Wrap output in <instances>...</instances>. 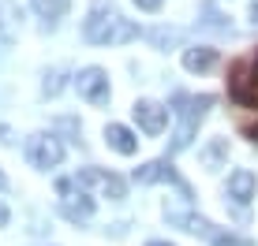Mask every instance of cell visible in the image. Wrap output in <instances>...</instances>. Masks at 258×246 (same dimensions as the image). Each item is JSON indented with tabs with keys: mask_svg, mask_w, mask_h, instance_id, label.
<instances>
[{
	"mask_svg": "<svg viewBox=\"0 0 258 246\" xmlns=\"http://www.w3.org/2000/svg\"><path fill=\"white\" fill-rule=\"evenodd\" d=\"M52 78V82H45V93H56L60 90V75H49Z\"/></svg>",
	"mask_w": 258,
	"mask_h": 246,
	"instance_id": "19",
	"label": "cell"
},
{
	"mask_svg": "<svg viewBox=\"0 0 258 246\" xmlns=\"http://www.w3.org/2000/svg\"><path fill=\"white\" fill-rule=\"evenodd\" d=\"M26 157H30L34 168L49 172V168H56V164L64 161V146H60L56 135H49V131H38V135H30V142H26Z\"/></svg>",
	"mask_w": 258,
	"mask_h": 246,
	"instance_id": "5",
	"label": "cell"
},
{
	"mask_svg": "<svg viewBox=\"0 0 258 246\" xmlns=\"http://www.w3.org/2000/svg\"><path fill=\"white\" fill-rule=\"evenodd\" d=\"M213 64H217V49H210V45L183 49V67H187V71H210Z\"/></svg>",
	"mask_w": 258,
	"mask_h": 246,
	"instance_id": "12",
	"label": "cell"
},
{
	"mask_svg": "<svg viewBox=\"0 0 258 246\" xmlns=\"http://www.w3.org/2000/svg\"><path fill=\"white\" fill-rule=\"evenodd\" d=\"M254 194H258V179H254L251 168H236L228 175V198H236L239 205H247Z\"/></svg>",
	"mask_w": 258,
	"mask_h": 246,
	"instance_id": "10",
	"label": "cell"
},
{
	"mask_svg": "<svg viewBox=\"0 0 258 246\" xmlns=\"http://www.w3.org/2000/svg\"><path fill=\"white\" fill-rule=\"evenodd\" d=\"M135 4L142 8V12H157V8H161V0H135Z\"/></svg>",
	"mask_w": 258,
	"mask_h": 246,
	"instance_id": "17",
	"label": "cell"
},
{
	"mask_svg": "<svg viewBox=\"0 0 258 246\" xmlns=\"http://www.w3.org/2000/svg\"><path fill=\"white\" fill-rule=\"evenodd\" d=\"M146 246H172V242H161V239H154V242H146Z\"/></svg>",
	"mask_w": 258,
	"mask_h": 246,
	"instance_id": "21",
	"label": "cell"
},
{
	"mask_svg": "<svg viewBox=\"0 0 258 246\" xmlns=\"http://www.w3.org/2000/svg\"><path fill=\"white\" fill-rule=\"evenodd\" d=\"M213 108V97L210 93H202V97H176V135H172V153H180V149H187L191 146V138H195V131H199V123L206 119V112Z\"/></svg>",
	"mask_w": 258,
	"mask_h": 246,
	"instance_id": "2",
	"label": "cell"
},
{
	"mask_svg": "<svg viewBox=\"0 0 258 246\" xmlns=\"http://www.w3.org/2000/svg\"><path fill=\"white\" fill-rule=\"evenodd\" d=\"M75 183H79L83 190H86V187H97L105 198H112V201H120V198H123V190H127V187H123V179H120V175H112V172H101V168H83V172L75 175Z\"/></svg>",
	"mask_w": 258,
	"mask_h": 246,
	"instance_id": "7",
	"label": "cell"
},
{
	"mask_svg": "<svg viewBox=\"0 0 258 246\" xmlns=\"http://www.w3.org/2000/svg\"><path fill=\"white\" fill-rule=\"evenodd\" d=\"M213 246H254L251 239H239V235H232V231H217V239H213Z\"/></svg>",
	"mask_w": 258,
	"mask_h": 246,
	"instance_id": "16",
	"label": "cell"
},
{
	"mask_svg": "<svg viewBox=\"0 0 258 246\" xmlns=\"http://www.w3.org/2000/svg\"><path fill=\"white\" fill-rule=\"evenodd\" d=\"M83 34H86V41H94V45H123V41L139 38V26L131 19H123L116 8L94 4V12L86 15V23H83Z\"/></svg>",
	"mask_w": 258,
	"mask_h": 246,
	"instance_id": "1",
	"label": "cell"
},
{
	"mask_svg": "<svg viewBox=\"0 0 258 246\" xmlns=\"http://www.w3.org/2000/svg\"><path fill=\"white\" fill-rule=\"evenodd\" d=\"M135 183H142V187H150V183H176V187L187 194V187L180 183V175H176V168L168 161H150V164H142V168H135Z\"/></svg>",
	"mask_w": 258,
	"mask_h": 246,
	"instance_id": "8",
	"label": "cell"
},
{
	"mask_svg": "<svg viewBox=\"0 0 258 246\" xmlns=\"http://www.w3.org/2000/svg\"><path fill=\"white\" fill-rule=\"evenodd\" d=\"M225 153H228V142H225V138H217V142H213V146L206 149V153H202L206 168H217V164H221V157H225Z\"/></svg>",
	"mask_w": 258,
	"mask_h": 246,
	"instance_id": "15",
	"label": "cell"
},
{
	"mask_svg": "<svg viewBox=\"0 0 258 246\" xmlns=\"http://www.w3.org/2000/svg\"><path fill=\"white\" fill-rule=\"evenodd\" d=\"M30 8L41 15V19L52 23V19H60V15L68 12V0H30Z\"/></svg>",
	"mask_w": 258,
	"mask_h": 246,
	"instance_id": "14",
	"label": "cell"
},
{
	"mask_svg": "<svg viewBox=\"0 0 258 246\" xmlns=\"http://www.w3.org/2000/svg\"><path fill=\"white\" fill-rule=\"evenodd\" d=\"M8 216H12V213H8V205H0V227L8 224Z\"/></svg>",
	"mask_w": 258,
	"mask_h": 246,
	"instance_id": "20",
	"label": "cell"
},
{
	"mask_svg": "<svg viewBox=\"0 0 258 246\" xmlns=\"http://www.w3.org/2000/svg\"><path fill=\"white\" fill-rule=\"evenodd\" d=\"M56 194H60V213H64L68 220L83 224V220H90V216H94V198L86 194L75 179H60L56 183Z\"/></svg>",
	"mask_w": 258,
	"mask_h": 246,
	"instance_id": "4",
	"label": "cell"
},
{
	"mask_svg": "<svg viewBox=\"0 0 258 246\" xmlns=\"http://www.w3.org/2000/svg\"><path fill=\"white\" fill-rule=\"evenodd\" d=\"M243 135H247V142L258 146V127H254V123H251V127H243Z\"/></svg>",
	"mask_w": 258,
	"mask_h": 246,
	"instance_id": "18",
	"label": "cell"
},
{
	"mask_svg": "<svg viewBox=\"0 0 258 246\" xmlns=\"http://www.w3.org/2000/svg\"><path fill=\"white\" fill-rule=\"evenodd\" d=\"M105 142L116 149V153H123V157H131V153L139 149V138L131 135L123 123H109V127H105Z\"/></svg>",
	"mask_w": 258,
	"mask_h": 246,
	"instance_id": "11",
	"label": "cell"
},
{
	"mask_svg": "<svg viewBox=\"0 0 258 246\" xmlns=\"http://www.w3.org/2000/svg\"><path fill=\"white\" fill-rule=\"evenodd\" d=\"M135 119H139V127L146 131V135H161L165 131V123H168V108H161L157 101H135Z\"/></svg>",
	"mask_w": 258,
	"mask_h": 246,
	"instance_id": "9",
	"label": "cell"
},
{
	"mask_svg": "<svg viewBox=\"0 0 258 246\" xmlns=\"http://www.w3.org/2000/svg\"><path fill=\"white\" fill-rule=\"evenodd\" d=\"M228 97L243 108H258V52L228 67Z\"/></svg>",
	"mask_w": 258,
	"mask_h": 246,
	"instance_id": "3",
	"label": "cell"
},
{
	"mask_svg": "<svg viewBox=\"0 0 258 246\" xmlns=\"http://www.w3.org/2000/svg\"><path fill=\"white\" fill-rule=\"evenodd\" d=\"M8 187V179H4V172H0V190H4Z\"/></svg>",
	"mask_w": 258,
	"mask_h": 246,
	"instance_id": "22",
	"label": "cell"
},
{
	"mask_svg": "<svg viewBox=\"0 0 258 246\" xmlns=\"http://www.w3.org/2000/svg\"><path fill=\"white\" fill-rule=\"evenodd\" d=\"M168 220H176V224L183 227V231H191V235H206L210 242L217 239L213 224H210V220H202V216H195V213H168Z\"/></svg>",
	"mask_w": 258,
	"mask_h": 246,
	"instance_id": "13",
	"label": "cell"
},
{
	"mask_svg": "<svg viewBox=\"0 0 258 246\" xmlns=\"http://www.w3.org/2000/svg\"><path fill=\"white\" fill-rule=\"evenodd\" d=\"M75 90L83 101L90 104H109L112 90H109V75L101 71V67H83V71L75 75Z\"/></svg>",
	"mask_w": 258,
	"mask_h": 246,
	"instance_id": "6",
	"label": "cell"
}]
</instances>
